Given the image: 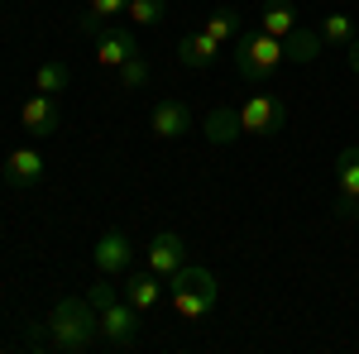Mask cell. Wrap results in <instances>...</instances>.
Instances as JSON below:
<instances>
[{"label":"cell","instance_id":"cell-1","mask_svg":"<svg viewBox=\"0 0 359 354\" xmlns=\"http://www.w3.org/2000/svg\"><path fill=\"white\" fill-rule=\"evenodd\" d=\"M101 340V311L82 297H62L48 316V330L34 345H53L57 354H86Z\"/></svg>","mask_w":359,"mask_h":354},{"label":"cell","instance_id":"cell-2","mask_svg":"<svg viewBox=\"0 0 359 354\" xmlns=\"http://www.w3.org/2000/svg\"><path fill=\"white\" fill-rule=\"evenodd\" d=\"M168 301H172V311H177L182 321H206L211 306H216V278L206 268L182 264V268L168 278Z\"/></svg>","mask_w":359,"mask_h":354},{"label":"cell","instance_id":"cell-3","mask_svg":"<svg viewBox=\"0 0 359 354\" xmlns=\"http://www.w3.org/2000/svg\"><path fill=\"white\" fill-rule=\"evenodd\" d=\"M230 48H235V72H240L245 82H254V86H264V82H269V77L278 72V67L287 62V57H283V39L264 34V29H254V34H240Z\"/></svg>","mask_w":359,"mask_h":354},{"label":"cell","instance_id":"cell-4","mask_svg":"<svg viewBox=\"0 0 359 354\" xmlns=\"http://www.w3.org/2000/svg\"><path fill=\"white\" fill-rule=\"evenodd\" d=\"M91 268L101 273V278H125V273L135 268V245H130V235L106 230V235L91 245Z\"/></svg>","mask_w":359,"mask_h":354},{"label":"cell","instance_id":"cell-5","mask_svg":"<svg viewBox=\"0 0 359 354\" xmlns=\"http://www.w3.org/2000/svg\"><path fill=\"white\" fill-rule=\"evenodd\" d=\"M283 120H287V110H283V101H278L273 91H259V96H249L245 106H240V130L245 135H278L283 130Z\"/></svg>","mask_w":359,"mask_h":354},{"label":"cell","instance_id":"cell-6","mask_svg":"<svg viewBox=\"0 0 359 354\" xmlns=\"http://www.w3.org/2000/svg\"><path fill=\"white\" fill-rule=\"evenodd\" d=\"M20 125H25V135H34V139L57 135V125H62V115H57V96L34 91L25 106H20Z\"/></svg>","mask_w":359,"mask_h":354},{"label":"cell","instance_id":"cell-7","mask_svg":"<svg viewBox=\"0 0 359 354\" xmlns=\"http://www.w3.org/2000/svg\"><path fill=\"white\" fill-rule=\"evenodd\" d=\"M335 191H340V216L350 220L359 206V144H350V149H340V158H335Z\"/></svg>","mask_w":359,"mask_h":354},{"label":"cell","instance_id":"cell-8","mask_svg":"<svg viewBox=\"0 0 359 354\" xmlns=\"http://www.w3.org/2000/svg\"><path fill=\"white\" fill-rule=\"evenodd\" d=\"M135 316H139V311L130 306V301H111V306L101 311V340H106V345H115V350L135 345V330H139Z\"/></svg>","mask_w":359,"mask_h":354},{"label":"cell","instance_id":"cell-9","mask_svg":"<svg viewBox=\"0 0 359 354\" xmlns=\"http://www.w3.org/2000/svg\"><path fill=\"white\" fill-rule=\"evenodd\" d=\"M182 264H187V245H182V235L158 230V235L149 240V268L158 273V278H172Z\"/></svg>","mask_w":359,"mask_h":354},{"label":"cell","instance_id":"cell-10","mask_svg":"<svg viewBox=\"0 0 359 354\" xmlns=\"http://www.w3.org/2000/svg\"><path fill=\"white\" fill-rule=\"evenodd\" d=\"M43 154H39V149H15V154H10V158H5V172H0V177H5V187H39V182H43Z\"/></svg>","mask_w":359,"mask_h":354},{"label":"cell","instance_id":"cell-11","mask_svg":"<svg viewBox=\"0 0 359 354\" xmlns=\"http://www.w3.org/2000/svg\"><path fill=\"white\" fill-rule=\"evenodd\" d=\"M149 130L158 139L192 135V110H187V101H158V106L149 110Z\"/></svg>","mask_w":359,"mask_h":354},{"label":"cell","instance_id":"cell-12","mask_svg":"<svg viewBox=\"0 0 359 354\" xmlns=\"http://www.w3.org/2000/svg\"><path fill=\"white\" fill-rule=\"evenodd\" d=\"M139 53V43H135V34L130 29H101L96 34V62L101 67H120V62H130V57Z\"/></svg>","mask_w":359,"mask_h":354},{"label":"cell","instance_id":"cell-13","mask_svg":"<svg viewBox=\"0 0 359 354\" xmlns=\"http://www.w3.org/2000/svg\"><path fill=\"white\" fill-rule=\"evenodd\" d=\"M125 278H130V282H125V301H130L135 311H154V306L163 301V278H158L154 268H144V273L130 268Z\"/></svg>","mask_w":359,"mask_h":354},{"label":"cell","instance_id":"cell-14","mask_svg":"<svg viewBox=\"0 0 359 354\" xmlns=\"http://www.w3.org/2000/svg\"><path fill=\"white\" fill-rule=\"evenodd\" d=\"M225 43H216L206 29L201 34H182V43H177V57H182V67H192V72H201V67H211L216 57H221Z\"/></svg>","mask_w":359,"mask_h":354},{"label":"cell","instance_id":"cell-15","mask_svg":"<svg viewBox=\"0 0 359 354\" xmlns=\"http://www.w3.org/2000/svg\"><path fill=\"white\" fill-rule=\"evenodd\" d=\"M259 29L273 34V39H287V34L297 29V10H292V0H264V10H259Z\"/></svg>","mask_w":359,"mask_h":354},{"label":"cell","instance_id":"cell-16","mask_svg":"<svg viewBox=\"0 0 359 354\" xmlns=\"http://www.w3.org/2000/svg\"><path fill=\"white\" fill-rule=\"evenodd\" d=\"M321 53V29H292L287 39H283V57L287 62H311V57Z\"/></svg>","mask_w":359,"mask_h":354},{"label":"cell","instance_id":"cell-17","mask_svg":"<svg viewBox=\"0 0 359 354\" xmlns=\"http://www.w3.org/2000/svg\"><path fill=\"white\" fill-rule=\"evenodd\" d=\"M240 135H245V130H240V110L221 106V110L206 115V139H211V144H230V139H240Z\"/></svg>","mask_w":359,"mask_h":354},{"label":"cell","instance_id":"cell-18","mask_svg":"<svg viewBox=\"0 0 359 354\" xmlns=\"http://www.w3.org/2000/svg\"><path fill=\"white\" fill-rule=\"evenodd\" d=\"M125 10H130V0H91L86 15L77 20V29H82V34H101L106 20H111V15H125Z\"/></svg>","mask_w":359,"mask_h":354},{"label":"cell","instance_id":"cell-19","mask_svg":"<svg viewBox=\"0 0 359 354\" xmlns=\"http://www.w3.org/2000/svg\"><path fill=\"white\" fill-rule=\"evenodd\" d=\"M206 34H211L216 43H235V39L245 34V20H240L235 10H216V15H206Z\"/></svg>","mask_w":359,"mask_h":354},{"label":"cell","instance_id":"cell-20","mask_svg":"<svg viewBox=\"0 0 359 354\" xmlns=\"http://www.w3.org/2000/svg\"><path fill=\"white\" fill-rule=\"evenodd\" d=\"M321 43L350 48V43H355V20H350V15H326V20H321Z\"/></svg>","mask_w":359,"mask_h":354},{"label":"cell","instance_id":"cell-21","mask_svg":"<svg viewBox=\"0 0 359 354\" xmlns=\"http://www.w3.org/2000/svg\"><path fill=\"white\" fill-rule=\"evenodd\" d=\"M62 86H67V67H62V62H39V72H34V91L57 96Z\"/></svg>","mask_w":359,"mask_h":354},{"label":"cell","instance_id":"cell-22","mask_svg":"<svg viewBox=\"0 0 359 354\" xmlns=\"http://www.w3.org/2000/svg\"><path fill=\"white\" fill-rule=\"evenodd\" d=\"M130 25H158L168 15V0H130Z\"/></svg>","mask_w":359,"mask_h":354},{"label":"cell","instance_id":"cell-23","mask_svg":"<svg viewBox=\"0 0 359 354\" xmlns=\"http://www.w3.org/2000/svg\"><path fill=\"white\" fill-rule=\"evenodd\" d=\"M115 72H120V86H125V91H139V86L149 82V62H144L139 53L130 57V62H120Z\"/></svg>","mask_w":359,"mask_h":354},{"label":"cell","instance_id":"cell-24","mask_svg":"<svg viewBox=\"0 0 359 354\" xmlns=\"http://www.w3.org/2000/svg\"><path fill=\"white\" fill-rule=\"evenodd\" d=\"M86 301H91L96 311H106L111 301H120V292H115V282H91V292H86Z\"/></svg>","mask_w":359,"mask_h":354},{"label":"cell","instance_id":"cell-25","mask_svg":"<svg viewBox=\"0 0 359 354\" xmlns=\"http://www.w3.org/2000/svg\"><path fill=\"white\" fill-rule=\"evenodd\" d=\"M345 53H350V72H355V77H359V34H355V43H350Z\"/></svg>","mask_w":359,"mask_h":354},{"label":"cell","instance_id":"cell-26","mask_svg":"<svg viewBox=\"0 0 359 354\" xmlns=\"http://www.w3.org/2000/svg\"><path fill=\"white\" fill-rule=\"evenodd\" d=\"M350 220H355V225H359V206H355V216H350Z\"/></svg>","mask_w":359,"mask_h":354}]
</instances>
